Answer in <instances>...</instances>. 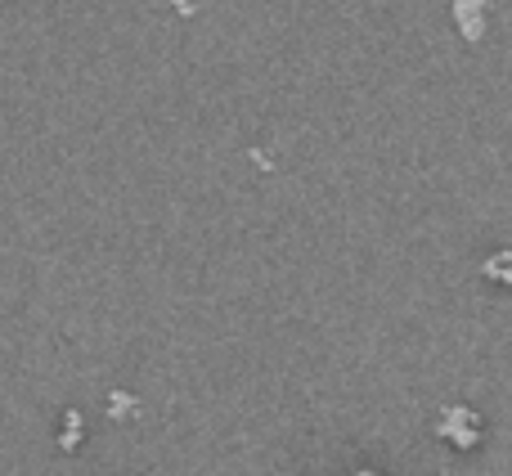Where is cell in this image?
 Returning <instances> with one entry per match:
<instances>
[{
  "label": "cell",
  "mask_w": 512,
  "mask_h": 476,
  "mask_svg": "<svg viewBox=\"0 0 512 476\" xmlns=\"http://www.w3.org/2000/svg\"><path fill=\"white\" fill-rule=\"evenodd\" d=\"M364 476H373V472H364Z\"/></svg>",
  "instance_id": "1"
}]
</instances>
